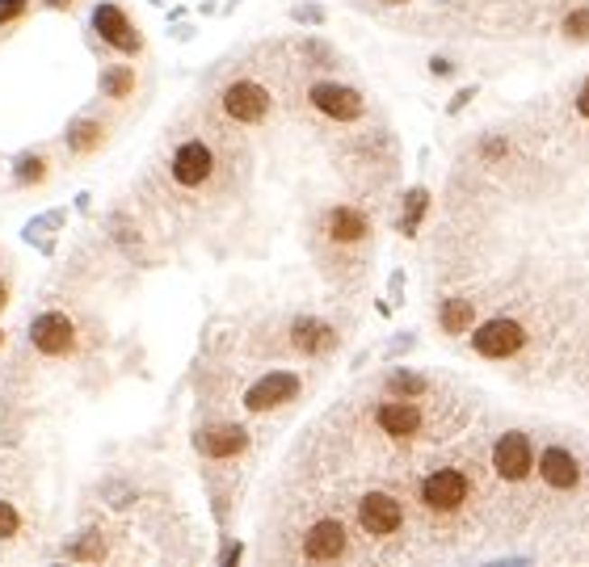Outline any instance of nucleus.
<instances>
[{
    "label": "nucleus",
    "instance_id": "nucleus-1",
    "mask_svg": "<svg viewBox=\"0 0 589 567\" xmlns=\"http://www.w3.org/2000/svg\"><path fill=\"white\" fill-rule=\"evenodd\" d=\"M472 492H476V475L467 471L463 462H446V467H434V471L421 475L417 483V500L430 517L446 521L459 517L467 505H472Z\"/></svg>",
    "mask_w": 589,
    "mask_h": 567
},
{
    "label": "nucleus",
    "instance_id": "nucleus-2",
    "mask_svg": "<svg viewBox=\"0 0 589 567\" xmlns=\"http://www.w3.org/2000/svg\"><path fill=\"white\" fill-rule=\"evenodd\" d=\"M370 421H375V429H379L383 437H392V442H413V437H421L430 429L421 399H405V395H388L383 404H375Z\"/></svg>",
    "mask_w": 589,
    "mask_h": 567
},
{
    "label": "nucleus",
    "instance_id": "nucleus-3",
    "mask_svg": "<svg viewBox=\"0 0 589 567\" xmlns=\"http://www.w3.org/2000/svg\"><path fill=\"white\" fill-rule=\"evenodd\" d=\"M345 555H354V546H350V530L341 517H320L316 525H307L304 543H299L304 563H337Z\"/></svg>",
    "mask_w": 589,
    "mask_h": 567
},
{
    "label": "nucleus",
    "instance_id": "nucleus-4",
    "mask_svg": "<svg viewBox=\"0 0 589 567\" xmlns=\"http://www.w3.org/2000/svg\"><path fill=\"white\" fill-rule=\"evenodd\" d=\"M522 345H527V328L518 324V320H510V315H497V320H489V324H480L476 332H472V349H476L480 358H489V362L514 358Z\"/></svg>",
    "mask_w": 589,
    "mask_h": 567
},
{
    "label": "nucleus",
    "instance_id": "nucleus-5",
    "mask_svg": "<svg viewBox=\"0 0 589 567\" xmlns=\"http://www.w3.org/2000/svg\"><path fill=\"white\" fill-rule=\"evenodd\" d=\"M358 525L367 538H396L405 530V505L392 492H367L358 500Z\"/></svg>",
    "mask_w": 589,
    "mask_h": 567
},
{
    "label": "nucleus",
    "instance_id": "nucleus-6",
    "mask_svg": "<svg viewBox=\"0 0 589 567\" xmlns=\"http://www.w3.org/2000/svg\"><path fill=\"white\" fill-rule=\"evenodd\" d=\"M492 471H497V479H505V483L527 479V475L535 471V446H530V437L518 433V429L497 437V446H492Z\"/></svg>",
    "mask_w": 589,
    "mask_h": 567
},
{
    "label": "nucleus",
    "instance_id": "nucleus-7",
    "mask_svg": "<svg viewBox=\"0 0 589 567\" xmlns=\"http://www.w3.org/2000/svg\"><path fill=\"white\" fill-rule=\"evenodd\" d=\"M307 101H312V109H320V114L332 118V122H358L362 114H367V97L358 93V88H350V85H337V80H320V85H312Z\"/></svg>",
    "mask_w": 589,
    "mask_h": 567
},
{
    "label": "nucleus",
    "instance_id": "nucleus-8",
    "mask_svg": "<svg viewBox=\"0 0 589 567\" xmlns=\"http://www.w3.org/2000/svg\"><path fill=\"white\" fill-rule=\"evenodd\" d=\"M169 172H173V181L182 185V190L207 185L210 177H215V152H210V144H202V139H185V144L173 152Z\"/></svg>",
    "mask_w": 589,
    "mask_h": 567
},
{
    "label": "nucleus",
    "instance_id": "nucleus-9",
    "mask_svg": "<svg viewBox=\"0 0 589 567\" xmlns=\"http://www.w3.org/2000/svg\"><path fill=\"white\" fill-rule=\"evenodd\" d=\"M223 109H228V118L245 122V126H257V122L270 118L274 97L257 80H236V85L223 88Z\"/></svg>",
    "mask_w": 589,
    "mask_h": 567
},
{
    "label": "nucleus",
    "instance_id": "nucleus-10",
    "mask_svg": "<svg viewBox=\"0 0 589 567\" xmlns=\"http://www.w3.org/2000/svg\"><path fill=\"white\" fill-rule=\"evenodd\" d=\"M30 345H34L42 358H68L76 345V324L63 311H42L30 324Z\"/></svg>",
    "mask_w": 589,
    "mask_h": 567
},
{
    "label": "nucleus",
    "instance_id": "nucleus-11",
    "mask_svg": "<svg viewBox=\"0 0 589 567\" xmlns=\"http://www.w3.org/2000/svg\"><path fill=\"white\" fill-rule=\"evenodd\" d=\"M299 391H304V378L299 375H291V370H270V375L257 378V383L245 391V408L248 412L283 408V404H291Z\"/></svg>",
    "mask_w": 589,
    "mask_h": 567
},
{
    "label": "nucleus",
    "instance_id": "nucleus-12",
    "mask_svg": "<svg viewBox=\"0 0 589 567\" xmlns=\"http://www.w3.org/2000/svg\"><path fill=\"white\" fill-rule=\"evenodd\" d=\"M93 30H98L101 42H110V47L123 51V55H139V51H144V38H139V30L131 25V17H126L118 5H98V9H93Z\"/></svg>",
    "mask_w": 589,
    "mask_h": 567
},
{
    "label": "nucleus",
    "instance_id": "nucleus-13",
    "mask_svg": "<svg viewBox=\"0 0 589 567\" xmlns=\"http://www.w3.org/2000/svg\"><path fill=\"white\" fill-rule=\"evenodd\" d=\"M194 446L202 459H215V462L240 459L248 450V429H240V424H215V429H202L194 437Z\"/></svg>",
    "mask_w": 589,
    "mask_h": 567
},
{
    "label": "nucleus",
    "instance_id": "nucleus-14",
    "mask_svg": "<svg viewBox=\"0 0 589 567\" xmlns=\"http://www.w3.org/2000/svg\"><path fill=\"white\" fill-rule=\"evenodd\" d=\"M539 479L552 488V492H573L581 483V462L573 450L565 446H547L539 454Z\"/></svg>",
    "mask_w": 589,
    "mask_h": 567
},
{
    "label": "nucleus",
    "instance_id": "nucleus-15",
    "mask_svg": "<svg viewBox=\"0 0 589 567\" xmlns=\"http://www.w3.org/2000/svg\"><path fill=\"white\" fill-rule=\"evenodd\" d=\"M324 236L332 244H358L370 236V218L358 206H332L329 215H324Z\"/></svg>",
    "mask_w": 589,
    "mask_h": 567
},
{
    "label": "nucleus",
    "instance_id": "nucleus-16",
    "mask_svg": "<svg viewBox=\"0 0 589 567\" xmlns=\"http://www.w3.org/2000/svg\"><path fill=\"white\" fill-rule=\"evenodd\" d=\"M291 345L299 353H307V358H316V353H329L337 345V332L329 324H320V320H294Z\"/></svg>",
    "mask_w": 589,
    "mask_h": 567
},
{
    "label": "nucleus",
    "instance_id": "nucleus-17",
    "mask_svg": "<svg viewBox=\"0 0 589 567\" xmlns=\"http://www.w3.org/2000/svg\"><path fill=\"white\" fill-rule=\"evenodd\" d=\"M438 320H442V332L459 337V332H467L472 320H476V299H446L438 307Z\"/></svg>",
    "mask_w": 589,
    "mask_h": 567
},
{
    "label": "nucleus",
    "instance_id": "nucleus-18",
    "mask_svg": "<svg viewBox=\"0 0 589 567\" xmlns=\"http://www.w3.org/2000/svg\"><path fill=\"white\" fill-rule=\"evenodd\" d=\"M101 93L114 97V101L131 97V93H136V68H126V63H118V68H106V72H101Z\"/></svg>",
    "mask_w": 589,
    "mask_h": 567
},
{
    "label": "nucleus",
    "instance_id": "nucleus-19",
    "mask_svg": "<svg viewBox=\"0 0 589 567\" xmlns=\"http://www.w3.org/2000/svg\"><path fill=\"white\" fill-rule=\"evenodd\" d=\"M388 391H392V395H405V399H425V391H430V378L408 375V370H396V375L388 378Z\"/></svg>",
    "mask_w": 589,
    "mask_h": 567
},
{
    "label": "nucleus",
    "instance_id": "nucleus-20",
    "mask_svg": "<svg viewBox=\"0 0 589 567\" xmlns=\"http://www.w3.org/2000/svg\"><path fill=\"white\" fill-rule=\"evenodd\" d=\"M101 139H106V126H98V122H76L68 131V147L72 152H93Z\"/></svg>",
    "mask_w": 589,
    "mask_h": 567
},
{
    "label": "nucleus",
    "instance_id": "nucleus-21",
    "mask_svg": "<svg viewBox=\"0 0 589 567\" xmlns=\"http://www.w3.org/2000/svg\"><path fill=\"white\" fill-rule=\"evenodd\" d=\"M425 206H430V193H425V190L408 193V206H405V215H400V231H405V236H413V231H417L421 215H425Z\"/></svg>",
    "mask_w": 589,
    "mask_h": 567
},
{
    "label": "nucleus",
    "instance_id": "nucleus-22",
    "mask_svg": "<svg viewBox=\"0 0 589 567\" xmlns=\"http://www.w3.org/2000/svg\"><path fill=\"white\" fill-rule=\"evenodd\" d=\"M47 177V160L42 156H22L17 160V181L30 185V181H42Z\"/></svg>",
    "mask_w": 589,
    "mask_h": 567
},
{
    "label": "nucleus",
    "instance_id": "nucleus-23",
    "mask_svg": "<svg viewBox=\"0 0 589 567\" xmlns=\"http://www.w3.org/2000/svg\"><path fill=\"white\" fill-rule=\"evenodd\" d=\"M17 530H22V517H17V508H13L9 500H0V543L17 538Z\"/></svg>",
    "mask_w": 589,
    "mask_h": 567
},
{
    "label": "nucleus",
    "instance_id": "nucleus-24",
    "mask_svg": "<svg viewBox=\"0 0 589 567\" xmlns=\"http://www.w3.org/2000/svg\"><path fill=\"white\" fill-rule=\"evenodd\" d=\"M565 34L568 38H577V42H585L589 38V9H573L565 17Z\"/></svg>",
    "mask_w": 589,
    "mask_h": 567
},
{
    "label": "nucleus",
    "instance_id": "nucleus-25",
    "mask_svg": "<svg viewBox=\"0 0 589 567\" xmlns=\"http://www.w3.org/2000/svg\"><path fill=\"white\" fill-rule=\"evenodd\" d=\"M25 9H30V0H0V25L25 17Z\"/></svg>",
    "mask_w": 589,
    "mask_h": 567
},
{
    "label": "nucleus",
    "instance_id": "nucleus-26",
    "mask_svg": "<svg viewBox=\"0 0 589 567\" xmlns=\"http://www.w3.org/2000/svg\"><path fill=\"white\" fill-rule=\"evenodd\" d=\"M497 156H505V139H484V160H497Z\"/></svg>",
    "mask_w": 589,
    "mask_h": 567
},
{
    "label": "nucleus",
    "instance_id": "nucleus-27",
    "mask_svg": "<svg viewBox=\"0 0 589 567\" xmlns=\"http://www.w3.org/2000/svg\"><path fill=\"white\" fill-rule=\"evenodd\" d=\"M577 114L581 118H589V76H585V85L577 88Z\"/></svg>",
    "mask_w": 589,
    "mask_h": 567
},
{
    "label": "nucleus",
    "instance_id": "nucleus-28",
    "mask_svg": "<svg viewBox=\"0 0 589 567\" xmlns=\"http://www.w3.org/2000/svg\"><path fill=\"white\" fill-rule=\"evenodd\" d=\"M5 302H9V290L0 286V311H5Z\"/></svg>",
    "mask_w": 589,
    "mask_h": 567
},
{
    "label": "nucleus",
    "instance_id": "nucleus-29",
    "mask_svg": "<svg viewBox=\"0 0 589 567\" xmlns=\"http://www.w3.org/2000/svg\"><path fill=\"white\" fill-rule=\"evenodd\" d=\"M51 5H72V0H51Z\"/></svg>",
    "mask_w": 589,
    "mask_h": 567
},
{
    "label": "nucleus",
    "instance_id": "nucleus-30",
    "mask_svg": "<svg viewBox=\"0 0 589 567\" xmlns=\"http://www.w3.org/2000/svg\"><path fill=\"white\" fill-rule=\"evenodd\" d=\"M383 5H405V0H383Z\"/></svg>",
    "mask_w": 589,
    "mask_h": 567
}]
</instances>
